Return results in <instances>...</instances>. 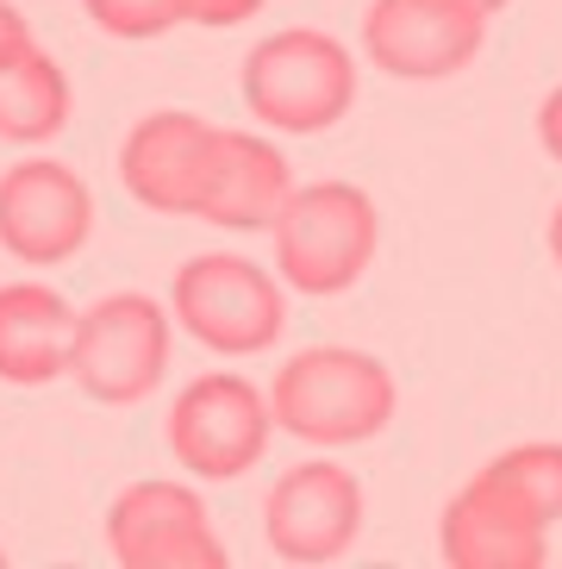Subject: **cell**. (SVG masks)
Here are the masks:
<instances>
[{
    "mask_svg": "<svg viewBox=\"0 0 562 569\" xmlns=\"http://www.w3.org/2000/svg\"><path fill=\"white\" fill-rule=\"evenodd\" d=\"M438 551L450 569H544L550 519H538L494 469H475L438 513Z\"/></svg>",
    "mask_w": 562,
    "mask_h": 569,
    "instance_id": "cell-12",
    "label": "cell"
},
{
    "mask_svg": "<svg viewBox=\"0 0 562 569\" xmlns=\"http://www.w3.org/2000/svg\"><path fill=\"white\" fill-rule=\"evenodd\" d=\"M169 313L213 357H263L288 332V282L257 257L200 251L169 276Z\"/></svg>",
    "mask_w": 562,
    "mask_h": 569,
    "instance_id": "cell-4",
    "label": "cell"
},
{
    "mask_svg": "<svg viewBox=\"0 0 562 569\" xmlns=\"http://www.w3.org/2000/svg\"><path fill=\"white\" fill-rule=\"evenodd\" d=\"M88 19H94L107 38H126V44H144V38H163L175 26H188L182 0H82Z\"/></svg>",
    "mask_w": 562,
    "mask_h": 569,
    "instance_id": "cell-17",
    "label": "cell"
},
{
    "mask_svg": "<svg viewBox=\"0 0 562 569\" xmlns=\"http://www.w3.org/2000/svg\"><path fill=\"white\" fill-rule=\"evenodd\" d=\"M188 7V26H244V19H257L269 7V0H182Z\"/></svg>",
    "mask_w": 562,
    "mask_h": 569,
    "instance_id": "cell-18",
    "label": "cell"
},
{
    "mask_svg": "<svg viewBox=\"0 0 562 569\" xmlns=\"http://www.w3.org/2000/svg\"><path fill=\"white\" fill-rule=\"evenodd\" d=\"M169 351H175V313L157 295L119 288L76 313L69 382L100 407H138L163 388Z\"/></svg>",
    "mask_w": 562,
    "mask_h": 569,
    "instance_id": "cell-5",
    "label": "cell"
},
{
    "mask_svg": "<svg viewBox=\"0 0 562 569\" xmlns=\"http://www.w3.org/2000/svg\"><path fill=\"white\" fill-rule=\"evenodd\" d=\"M69 113H76V88L38 38L0 57V138L7 144H50L69 126Z\"/></svg>",
    "mask_w": 562,
    "mask_h": 569,
    "instance_id": "cell-15",
    "label": "cell"
},
{
    "mask_svg": "<svg viewBox=\"0 0 562 569\" xmlns=\"http://www.w3.org/2000/svg\"><path fill=\"white\" fill-rule=\"evenodd\" d=\"M275 238V276L294 295H350V288L369 276L381 251V207L375 194H363L357 182H307L288 194L281 219L269 226Z\"/></svg>",
    "mask_w": 562,
    "mask_h": 569,
    "instance_id": "cell-3",
    "label": "cell"
},
{
    "mask_svg": "<svg viewBox=\"0 0 562 569\" xmlns=\"http://www.w3.org/2000/svg\"><path fill=\"white\" fill-rule=\"evenodd\" d=\"M244 107L269 132H331L357 107V51L319 26H281L244 51Z\"/></svg>",
    "mask_w": 562,
    "mask_h": 569,
    "instance_id": "cell-2",
    "label": "cell"
},
{
    "mask_svg": "<svg viewBox=\"0 0 562 569\" xmlns=\"http://www.w3.org/2000/svg\"><path fill=\"white\" fill-rule=\"evenodd\" d=\"M94 232V194L69 163L26 157L0 169V251L26 269H57Z\"/></svg>",
    "mask_w": 562,
    "mask_h": 569,
    "instance_id": "cell-9",
    "label": "cell"
},
{
    "mask_svg": "<svg viewBox=\"0 0 562 569\" xmlns=\"http://www.w3.org/2000/svg\"><path fill=\"white\" fill-rule=\"evenodd\" d=\"M76 345V307L50 282H0V382L50 388L69 376Z\"/></svg>",
    "mask_w": 562,
    "mask_h": 569,
    "instance_id": "cell-14",
    "label": "cell"
},
{
    "mask_svg": "<svg viewBox=\"0 0 562 569\" xmlns=\"http://www.w3.org/2000/svg\"><path fill=\"white\" fill-rule=\"evenodd\" d=\"M213 151H219V126L200 113H144L119 144V188L138 207L169 219H200L207 201V176H213Z\"/></svg>",
    "mask_w": 562,
    "mask_h": 569,
    "instance_id": "cell-11",
    "label": "cell"
},
{
    "mask_svg": "<svg viewBox=\"0 0 562 569\" xmlns=\"http://www.w3.org/2000/svg\"><path fill=\"white\" fill-rule=\"evenodd\" d=\"M107 551L126 569H225V545L194 482H144L119 488L107 507Z\"/></svg>",
    "mask_w": 562,
    "mask_h": 569,
    "instance_id": "cell-8",
    "label": "cell"
},
{
    "mask_svg": "<svg viewBox=\"0 0 562 569\" xmlns=\"http://www.w3.org/2000/svg\"><path fill=\"white\" fill-rule=\"evenodd\" d=\"M294 188L300 182H294V169H288V157H281V144H269L263 132L219 126V151H213L200 219L225 226V232H269Z\"/></svg>",
    "mask_w": 562,
    "mask_h": 569,
    "instance_id": "cell-13",
    "label": "cell"
},
{
    "mask_svg": "<svg viewBox=\"0 0 562 569\" xmlns=\"http://www.w3.org/2000/svg\"><path fill=\"white\" fill-rule=\"evenodd\" d=\"M488 44V19L456 0H369L363 57L394 82H450Z\"/></svg>",
    "mask_w": 562,
    "mask_h": 569,
    "instance_id": "cell-10",
    "label": "cell"
},
{
    "mask_svg": "<svg viewBox=\"0 0 562 569\" xmlns=\"http://www.w3.org/2000/svg\"><path fill=\"white\" fill-rule=\"evenodd\" d=\"M550 257H556V269H562V201H556V213H550Z\"/></svg>",
    "mask_w": 562,
    "mask_h": 569,
    "instance_id": "cell-22",
    "label": "cell"
},
{
    "mask_svg": "<svg viewBox=\"0 0 562 569\" xmlns=\"http://www.w3.org/2000/svg\"><path fill=\"white\" fill-rule=\"evenodd\" d=\"M363 476L338 457H307L281 469L263 495V538L281 563H338L363 538Z\"/></svg>",
    "mask_w": 562,
    "mask_h": 569,
    "instance_id": "cell-7",
    "label": "cell"
},
{
    "mask_svg": "<svg viewBox=\"0 0 562 569\" xmlns=\"http://www.w3.org/2000/svg\"><path fill=\"white\" fill-rule=\"evenodd\" d=\"M0 563H7V551H0Z\"/></svg>",
    "mask_w": 562,
    "mask_h": 569,
    "instance_id": "cell-23",
    "label": "cell"
},
{
    "mask_svg": "<svg viewBox=\"0 0 562 569\" xmlns=\"http://www.w3.org/2000/svg\"><path fill=\"white\" fill-rule=\"evenodd\" d=\"M488 469H494L538 519H550V526L562 519V445L556 438H525L513 451H500Z\"/></svg>",
    "mask_w": 562,
    "mask_h": 569,
    "instance_id": "cell-16",
    "label": "cell"
},
{
    "mask_svg": "<svg viewBox=\"0 0 562 569\" xmlns=\"http://www.w3.org/2000/svg\"><path fill=\"white\" fill-rule=\"evenodd\" d=\"M26 38H32V19L19 13L13 0H0V57L13 51V44H26Z\"/></svg>",
    "mask_w": 562,
    "mask_h": 569,
    "instance_id": "cell-20",
    "label": "cell"
},
{
    "mask_svg": "<svg viewBox=\"0 0 562 569\" xmlns=\"http://www.w3.org/2000/svg\"><path fill=\"white\" fill-rule=\"evenodd\" d=\"M456 7H469V13H481V19H494V13H506L513 0H456Z\"/></svg>",
    "mask_w": 562,
    "mask_h": 569,
    "instance_id": "cell-21",
    "label": "cell"
},
{
    "mask_svg": "<svg viewBox=\"0 0 562 569\" xmlns=\"http://www.w3.org/2000/svg\"><path fill=\"white\" fill-rule=\"evenodd\" d=\"M163 438L175 469H188L194 482H238L263 463L269 438H275V407L250 376L207 369L169 401Z\"/></svg>",
    "mask_w": 562,
    "mask_h": 569,
    "instance_id": "cell-6",
    "label": "cell"
},
{
    "mask_svg": "<svg viewBox=\"0 0 562 569\" xmlns=\"http://www.w3.org/2000/svg\"><path fill=\"white\" fill-rule=\"evenodd\" d=\"M269 407H275V432L319 445V451H344V445H369L394 426L400 382L375 351L307 345L269 376Z\"/></svg>",
    "mask_w": 562,
    "mask_h": 569,
    "instance_id": "cell-1",
    "label": "cell"
},
{
    "mask_svg": "<svg viewBox=\"0 0 562 569\" xmlns=\"http://www.w3.org/2000/svg\"><path fill=\"white\" fill-rule=\"evenodd\" d=\"M538 144H544L550 163H562V82L538 101Z\"/></svg>",
    "mask_w": 562,
    "mask_h": 569,
    "instance_id": "cell-19",
    "label": "cell"
}]
</instances>
